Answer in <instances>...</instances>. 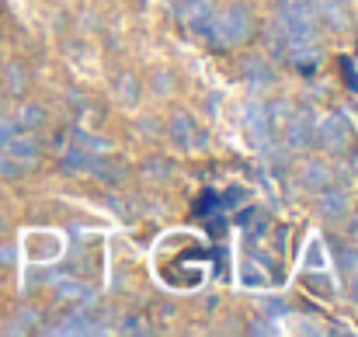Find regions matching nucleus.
I'll return each instance as SVG.
<instances>
[{
  "instance_id": "obj_2",
  "label": "nucleus",
  "mask_w": 358,
  "mask_h": 337,
  "mask_svg": "<svg viewBox=\"0 0 358 337\" xmlns=\"http://www.w3.org/2000/svg\"><path fill=\"white\" fill-rule=\"evenodd\" d=\"M313 139H317L324 150H331V153H345V146H348V125H345V118H341V115L320 118V122L313 125Z\"/></svg>"
},
{
  "instance_id": "obj_4",
  "label": "nucleus",
  "mask_w": 358,
  "mask_h": 337,
  "mask_svg": "<svg viewBox=\"0 0 358 337\" xmlns=\"http://www.w3.org/2000/svg\"><path fill=\"white\" fill-rule=\"evenodd\" d=\"M345 213H348V195L334 192V188H324L320 192V216L324 220H341Z\"/></svg>"
},
{
  "instance_id": "obj_16",
  "label": "nucleus",
  "mask_w": 358,
  "mask_h": 337,
  "mask_svg": "<svg viewBox=\"0 0 358 337\" xmlns=\"http://www.w3.org/2000/svg\"><path fill=\"white\" fill-rule=\"evenodd\" d=\"M42 118H45V115H42V108H35V105H28V108L21 112V122H24V125H38Z\"/></svg>"
},
{
  "instance_id": "obj_3",
  "label": "nucleus",
  "mask_w": 358,
  "mask_h": 337,
  "mask_svg": "<svg viewBox=\"0 0 358 337\" xmlns=\"http://www.w3.org/2000/svg\"><path fill=\"white\" fill-rule=\"evenodd\" d=\"M285 143H289L292 150H306V146L313 143V125H310V118L303 112L292 115V118L285 122Z\"/></svg>"
},
{
  "instance_id": "obj_1",
  "label": "nucleus",
  "mask_w": 358,
  "mask_h": 337,
  "mask_svg": "<svg viewBox=\"0 0 358 337\" xmlns=\"http://www.w3.org/2000/svg\"><path fill=\"white\" fill-rule=\"evenodd\" d=\"M250 31H254L250 10L243 3H230L220 17H213V35L209 38H216L220 45H240V42L250 38Z\"/></svg>"
},
{
  "instance_id": "obj_20",
  "label": "nucleus",
  "mask_w": 358,
  "mask_h": 337,
  "mask_svg": "<svg viewBox=\"0 0 358 337\" xmlns=\"http://www.w3.org/2000/svg\"><path fill=\"white\" fill-rule=\"evenodd\" d=\"M153 91H160V94H164V91H171V77H167V73L153 77Z\"/></svg>"
},
{
  "instance_id": "obj_9",
  "label": "nucleus",
  "mask_w": 358,
  "mask_h": 337,
  "mask_svg": "<svg viewBox=\"0 0 358 337\" xmlns=\"http://www.w3.org/2000/svg\"><path fill=\"white\" fill-rule=\"evenodd\" d=\"M59 296H63V299L94 303V289H87V285H80V282H59Z\"/></svg>"
},
{
  "instance_id": "obj_8",
  "label": "nucleus",
  "mask_w": 358,
  "mask_h": 337,
  "mask_svg": "<svg viewBox=\"0 0 358 337\" xmlns=\"http://www.w3.org/2000/svg\"><path fill=\"white\" fill-rule=\"evenodd\" d=\"M192 132H195L192 115H174V122H171V136H174V143L188 150V146H192Z\"/></svg>"
},
{
  "instance_id": "obj_13",
  "label": "nucleus",
  "mask_w": 358,
  "mask_h": 337,
  "mask_svg": "<svg viewBox=\"0 0 358 337\" xmlns=\"http://www.w3.org/2000/svg\"><path fill=\"white\" fill-rule=\"evenodd\" d=\"M63 167H66V171H80V167H87V153H84L80 146H73V150L63 157Z\"/></svg>"
},
{
  "instance_id": "obj_11",
  "label": "nucleus",
  "mask_w": 358,
  "mask_h": 337,
  "mask_svg": "<svg viewBox=\"0 0 358 337\" xmlns=\"http://www.w3.org/2000/svg\"><path fill=\"white\" fill-rule=\"evenodd\" d=\"M243 73L250 77V80H257V84H264V80H271V70L261 63V59H243Z\"/></svg>"
},
{
  "instance_id": "obj_21",
  "label": "nucleus",
  "mask_w": 358,
  "mask_h": 337,
  "mask_svg": "<svg viewBox=\"0 0 358 337\" xmlns=\"http://www.w3.org/2000/svg\"><path fill=\"white\" fill-rule=\"evenodd\" d=\"M188 3H195V0H174V7H178V10H185Z\"/></svg>"
},
{
  "instance_id": "obj_7",
  "label": "nucleus",
  "mask_w": 358,
  "mask_h": 337,
  "mask_svg": "<svg viewBox=\"0 0 358 337\" xmlns=\"http://www.w3.org/2000/svg\"><path fill=\"white\" fill-rule=\"evenodd\" d=\"M56 334H105V327H101V324H91L84 313H77V317H70L63 327H56Z\"/></svg>"
},
{
  "instance_id": "obj_5",
  "label": "nucleus",
  "mask_w": 358,
  "mask_h": 337,
  "mask_svg": "<svg viewBox=\"0 0 358 337\" xmlns=\"http://www.w3.org/2000/svg\"><path fill=\"white\" fill-rule=\"evenodd\" d=\"M299 181H303L306 188H327V185H331V167H327L324 160H310V164H303Z\"/></svg>"
},
{
  "instance_id": "obj_19",
  "label": "nucleus",
  "mask_w": 358,
  "mask_h": 337,
  "mask_svg": "<svg viewBox=\"0 0 358 337\" xmlns=\"http://www.w3.org/2000/svg\"><path fill=\"white\" fill-rule=\"evenodd\" d=\"M7 77H10V87H14V91H21V84H24V73H21V66H10V73H7Z\"/></svg>"
},
{
  "instance_id": "obj_17",
  "label": "nucleus",
  "mask_w": 358,
  "mask_h": 337,
  "mask_svg": "<svg viewBox=\"0 0 358 337\" xmlns=\"http://www.w3.org/2000/svg\"><path fill=\"white\" fill-rule=\"evenodd\" d=\"M80 143H84V146H91V150H101V153H105V150H112V143H108V139H94V136H84V132H80Z\"/></svg>"
},
{
  "instance_id": "obj_18",
  "label": "nucleus",
  "mask_w": 358,
  "mask_h": 337,
  "mask_svg": "<svg viewBox=\"0 0 358 337\" xmlns=\"http://www.w3.org/2000/svg\"><path fill=\"white\" fill-rule=\"evenodd\" d=\"M14 132H17V125L3 118V122H0V143H10V139H14Z\"/></svg>"
},
{
  "instance_id": "obj_12",
  "label": "nucleus",
  "mask_w": 358,
  "mask_h": 337,
  "mask_svg": "<svg viewBox=\"0 0 358 337\" xmlns=\"http://www.w3.org/2000/svg\"><path fill=\"white\" fill-rule=\"evenodd\" d=\"M7 146H10V157H21L24 164L35 160V143H31V139H10Z\"/></svg>"
},
{
  "instance_id": "obj_14",
  "label": "nucleus",
  "mask_w": 358,
  "mask_h": 337,
  "mask_svg": "<svg viewBox=\"0 0 358 337\" xmlns=\"http://www.w3.org/2000/svg\"><path fill=\"white\" fill-rule=\"evenodd\" d=\"M143 171H146V178H171V174H174V167H171L167 160H150Z\"/></svg>"
},
{
  "instance_id": "obj_10",
  "label": "nucleus",
  "mask_w": 358,
  "mask_h": 337,
  "mask_svg": "<svg viewBox=\"0 0 358 337\" xmlns=\"http://www.w3.org/2000/svg\"><path fill=\"white\" fill-rule=\"evenodd\" d=\"M320 14L334 24V28H348V17H345V10L334 3V0H327V3H320Z\"/></svg>"
},
{
  "instance_id": "obj_6",
  "label": "nucleus",
  "mask_w": 358,
  "mask_h": 337,
  "mask_svg": "<svg viewBox=\"0 0 358 337\" xmlns=\"http://www.w3.org/2000/svg\"><path fill=\"white\" fill-rule=\"evenodd\" d=\"M115 98H119V105H125V108H136L139 105V77L122 73L119 84H115Z\"/></svg>"
},
{
  "instance_id": "obj_15",
  "label": "nucleus",
  "mask_w": 358,
  "mask_h": 337,
  "mask_svg": "<svg viewBox=\"0 0 358 337\" xmlns=\"http://www.w3.org/2000/svg\"><path fill=\"white\" fill-rule=\"evenodd\" d=\"M289 112H292V108H289V101H278V105H275V108L268 112V122H275V125H282V122L289 118Z\"/></svg>"
}]
</instances>
